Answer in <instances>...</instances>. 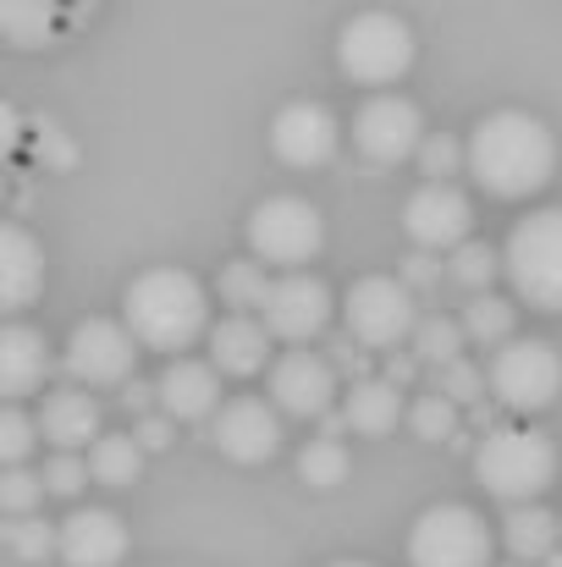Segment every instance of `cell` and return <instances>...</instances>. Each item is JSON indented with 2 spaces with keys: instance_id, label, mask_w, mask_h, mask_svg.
<instances>
[{
  "instance_id": "obj_1",
  "label": "cell",
  "mask_w": 562,
  "mask_h": 567,
  "mask_svg": "<svg viewBox=\"0 0 562 567\" xmlns=\"http://www.w3.org/2000/svg\"><path fill=\"white\" fill-rule=\"evenodd\" d=\"M463 172L491 198H530L558 177V133L530 111H491L463 144Z\"/></svg>"
},
{
  "instance_id": "obj_2",
  "label": "cell",
  "mask_w": 562,
  "mask_h": 567,
  "mask_svg": "<svg viewBox=\"0 0 562 567\" xmlns=\"http://www.w3.org/2000/svg\"><path fill=\"white\" fill-rule=\"evenodd\" d=\"M122 326L139 348L150 353H172L183 359L187 348L210 331V292L193 270L177 265H155L144 276L127 281L122 292Z\"/></svg>"
},
{
  "instance_id": "obj_3",
  "label": "cell",
  "mask_w": 562,
  "mask_h": 567,
  "mask_svg": "<svg viewBox=\"0 0 562 567\" xmlns=\"http://www.w3.org/2000/svg\"><path fill=\"white\" fill-rule=\"evenodd\" d=\"M474 480L508 507L541 502L558 480V441L530 424H497L474 446Z\"/></svg>"
},
{
  "instance_id": "obj_4",
  "label": "cell",
  "mask_w": 562,
  "mask_h": 567,
  "mask_svg": "<svg viewBox=\"0 0 562 567\" xmlns=\"http://www.w3.org/2000/svg\"><path fill=\"white\" fill-rule=\"evenodd\" d=\"M502 270H508L519 303H530L541 315H562V204L524 215L508 231Z\"/></svg>"
},
{
  "instance_id": "obj_5",
  "label": "cell",
  "mask_w": 562,
  "mask_h": 567,
  "mask_svg": "<svg viewBox=\"0 0 562 567\" xmlns=\"http://www.w3.org/2000/svg\"><path fill=\"white\" fill-rule=\"evenodd\" d=\"M248 248L265 270L270 265L276 270H304L326 248V215L309 198H293V193L259 198L248 209Z\"/></svg>"
},
{
  "instance_id": "obj_6",
  "label": "cell",
  "mask_w": 562,
  "mask_h": 567,
  "mask_svg": "<svg viewBox=\"0 0 562 567\" xmlns=\"http://www.w3.org/2000/svg\"><path fill=\"white\" fill-rule=\"evenodd\" d=\"M491 563H497V535L463 502L425 507L413 518V529H408V567H491Z\"/></svg>"
},
{
  "instance_id": "obj_7",
  "label": "cell",
  "mask_w": 562,
  "mask_h": 567,
  "mask_svg": "<svg viewBox=\"0 0 562 567\" xmlns=\"http://www.w3.org/2000/svg\"><path fill=\"white\" fill-rule=\"evenodd\" d=\"M413 50H419L413 44V28L397 11H359L337 33V66L354 83H370V89L397 83L413 66Z\"/></svg>"
},
{
  "instance_id": "obj_8",
  "label": "cell",
  "mask_w": 562,
  "mask_h": 567,
  "mask_svg": "<svg viewBox=\"0 0 562 567\" xmlns=\"http://www.w3.org/2000/svg\"><path fill=\"white\" fill-rule=\"evenodd\" d=\"M486 385L497 396V408L508 413H541L552 408L562 391V359L552 342H535V337H513L491 353L486 364Z\"/></svg>"
},
{
  "instance_id": "obj_9",
  "label": "cell",
  "mask_w": 562,
  "mask_h": 567,
  "mask_svg": "<svg viewBox=\"0 0 562 567\" xmlns=\"http://www.w3.org/2000/svg\"><path fill=\"white\" fill-rule=\"evenodd\" d=\"M343 309H348V337L359 348L397 353L413 337V326H419V298L397 276H365V281H354V292H348Z\"/></svg>"
},
{
  "instance_id": "obj_10",
  "label": "cell",
  "mask_w": 562,
  "mask_h": 567,
  "mask_svg": "<svg viewBox=\"0 0 562 567\" xmlns=\"http://www.w3.org/2000/svg\"><path fill=\"white\" fill-rule=\"evenodd\" d=\"M139 353H144V348L127 337V326H122V320L89 315V320H78V326H72L61 364H67V375L78 380L83 391H94V385H127L133 370H139Z\"/></svg>"
},
{
  "instance_id": "obj_11",
  "label": "cell",
  "mask_w": 562,
  "mask_h": 567,
  "mask_svg": "<svg viewBox=\"0 0 562 567\" xmlns=\"http://www.w3.org/2000/svg\"><path fill=\"white\" fill-rule=\"evenodd\" d=\"M331 287L309 270H287L282 281H270V298H265V331L270 342H293V348H309L326 326H331Z\"/></svg>"
},
{
  "instance_id": "obj_12",
  "label": "cell",
  "mask_w": 562,
  "mask_h": 567,
  "mask_svg": "<svg viewBox=\"0 0 562 567\" xmlns=\"http://www.w3.org/2000/svg\"><path fill=\"white\" fill-rule=\"evenodd\" d=\"M354 144H359V155L375 161V166H402V161H413L419 144H425V116H419V105L402 100V94H370V100L359 105V116H354Z\"/></svg>"
},
{
  "instance_id": "obj_13",
  "label": "cell",
  "mask_w": 562,
  "mask_h": 567,
  "mask_svg": "<svg viewBox=\"0 0 562 567\" xmlns=\"http://www.w3.org/2000/svg\"><path fill=\"white\" fill-rule=\"evenodd\" d=\"M270 150H276V161H287L298 172H320L343 150V122L320 100H293L270 122Z\"/></svg>"
},
{
  "instance_id": "obj_14",
  "label": "cell",
  "mask_w": 562,
  "mask_h": 567,
  "mask_svg": "<svg viewBox=\"0 0 562 567\" xmlns=\"http://www.w3.org/2000/svg\"><path fill=\"white\" fill-rule=\"evenodd\" d=\"M210 441L232 463H265L282 452V413L265 396H232L210 413Z\"/></svg>"
},
{
  "instance_id": "obj_15",
  "label": "cell",
  "mask_w": 562,
  "mask_h": 567,
  "mask_svg": "<svg viewBox=\"0 0 562 567\" xmlns=\"http://www.w3.org/2000/svg\"><path fill=\"white\" fill-rule=\"evenodd\" d=\"M337 402V370L315 348H287L270 364V408L293 419H326Z\"/></svg>"
},
{
  "instance_id": "obj_16",
  "label": "cell",
  "mask_w": 562,
  "mask_h": 567,
  "mask_svg": "<svg viewBox=\"0 0 562 567\" xmlns=\"http://www.w3.org/2000/svg\"><path fill=\"white\" fill-rule=\"evenodd\" d=\"M469 226H474V204L452 183H425L402 204V231L419 248H458V243H469Z\"/></svg>"
},
{
  "instance_id": "obj_17",
  "label": "cell",
  "mask_w": 562,
  "mask_h": 567,
  "mask_svg": "<svg viewBox=\"0 0 562 567\" xmlns=\"http://www.w3.org/2000/svg\"><path fill=\"white\" fill-rule=\"evenodd\" d=\"M94 11L100 0H0V39L17 50H44L72 39Z\"/></svg>"
},
{
  "instance_id": "obj_18",
  "label": "cell",
  "mask_w": 562,
  "mask_h": 567,
  "mask_svg": "<svg viewBox=\"0 0 562 567\" xmlns=\"http://www.w3.org/2000/svg\"><path fill=\"white\" fill-rule=\"evenodd\" d=\"M55 557L67 567H116L127 557V524L111 507H78L55 529Z\"/></svg>"
},
{
  "instance_id": "obj_19",
  "label": "cell",
  "mask_w": 562,
  "mask_h": 567,
  "mask_svg": "<svg viewBox=\"0 0 562 567\" xmlns=\"http://www.w3.org/2000/svg\"><path fill=\"white\" fill-rule=\"evenodd\" d=\"M44 292V248L28 226L0 220V326L33 309Z\"/></svg>"
},
{
  "instance_id": "obj_20",
  "label": "cell",
  "mask_w": 562,
  "mask_h": 567,
  "mask_svg": "<svg viewBox=\"0 0 562 567\" xmlns=\"http://www.w3.org/2000/svg\"><path fill=\"white\" fill-rule=\"evenodd\" d=\"M33 424H39V435H44L55 452H83V446H94V441L105 435L100 402H94V391H83V385H55V391H44Z\"/></svg>"
},
{
  "instance_id": "obj_21",
  "label": "cell",
  "mask_w": 562,
  "mask_h": 567,
  "mask_svg": "<svg viewBox=\"0 0 562 567\" xmlns=\"http://www.w3.org/2000/svg\"><path fill=\"white\" fill-rule=\"evenodd\" d=\"M50 375V342L44 331L22 326V320H6L0 326V402H17V396H33Z\"/></svg>"
},
{
  "instance_id": "obj_22",
  "label": "cell",
  "mask_w": 562,
  "mask_h": 567,
  "mask_svg": "<svg viewBox=\"0 0 562 567\" xmlns=\"http://www.w3.org/2000/svg\"><path fill=\"white\" fill-rule=\"evenodd\" d=\"M155 402L166 408V419H210L215 408H221V375H215V364H198V359H172L161 380H155Z\"/></svg>"
},
{
  "instance_id": "obj_23",
  "label": "cell",
  "mask_w": 562,
  "mask_h": 567,
  "mask_svg": "<svg viewBox=\"0 0 562 567\" xmlns=\"http://www.w3.org/2000/svg\"><path fill=\"white\" fill-rule=\"evenodd\" d=\"M204 337H210V364H215V375L248 380L270 364V331H265L254 315H226V320L210 326Z\"/></svg>"
},
{
  "instance_id": "obj_24",
  "label": "cell",
  "mask_w": 562,
  "mask_h": 567,
  "mask_svg": "<svg viewBox=\"0 0 562 567\" xmlns=\"http://www.w3.org/2000/svg\"><path fill=\"white\" fill-rule=\"evenodd\" d=\"M502 546L519 557V563H546L562 546V518L541 502H524V507H508L502 518Z\"/></svg>"
},
{
  "instance_id": "obj_25",
  "label": "cell",
  "mask_w": 562,
  "mask_h": 567,
  "mask_svg": "<svg viewBox=\"0 0 562 567\" xmlns=\"http://www.w3.org/2000/svg\"><path fill=\"white\" fill-rule=\"evenodd\" d=\"M343 419H348V430H359V435H386V430H397V419H402V391H397L391 380H354V391H348V402H343Z\"/></svg>"
},
{
  "instance_id": "obj_26",
  "label": "cell",
  "mask_w": 562,
  "mask_h": 567,
  "mask_svg": "<svg viewBox=\"0 0 562 567\" xmlns=\"http://www.w3.org/2000/svg\"><path fill=\"white\" fill-rule=\"evenodd\" d=\"M89 480H100V485H111V491H122V485H133L139 474H144V446L133 441V435H100L94 446H89Z\"/></svg>"
},
{
  "instance_id": "obj_27",
  "label": "cell",
  "mask_w": 562,
  "mask_h": 567,
  "mask_svg": "<svg viewBox=\"0 0 562 567\" xmlns=\"http://www.w3.org/2000/svg\"><path fill=\"white\" fill-rule=\"evenodd\" d=\"M463 342H480V348H502V342H513V326H519V309L508 303V298H497V292H480V298H469L463 303Z\"/></svg>"
},
{
  "instance_id": "obj_28",
  "label": "cell",
  "mask_w": 562,
  "mask_h": 567,
  "mask_svg": "<svg viewBox=\"0 0 562 567\" xmlns=\"http://www.w3.org/2000/svg\"><path fill=\"white\" fill-rule=\"evenodd\" d=\"M215 292H221V303H226L232 315H254V309H265V298H270V270H265L259 259H232V265H221Z\"/></svg>"
},
{
  "instance_id": "obj_29",
  "label": "cell",
  "mask_w": 562,
  "mask_h": 567,
  "mask_svg": "<svg viewBox=\"0 0 562 567\" xmlns=\"http://www.w3.org/2000/svg\"><path fill=\"white\" fill-rule=\"evenodd\" d=\"M408 353L419 359V370H441V364L463 359V326L447 320V315H419V326L408 337Z\"/></svg>"
},
{
  "instance_id": "obj_30",
  "label": "cell",
  "mask_w": 562,
  "mask_h": 567,
  "mask_svg": "<svg viewBox=\"0 0 562 567\" xmlns=\"http://www.w3.org/2000/svg\"><path fill=\"white\" fill-rule=\"evenodd\" d=\"M497 270H502V254L491 248V243H458L452 248V259H447V276L458 281V287H469L474 298L480 292H491V281H497Z\"/></svg>"
},
{
  "instance_id": "obj_31",
  "label": "cell",
  "mask_w": 562,
  "mask_h": 567,
  "mask_svg": "<svg viewBox=\"0 0 562 567\" xmlns=\"http://www.w3.org/2000/svg\"><path fill=\"white\" fill-rule=\"evenodd\" d=\"M0 546L11 551V557H22V563H44V557H55V529L44 524V518H6L0 524Z\"/></svg>"
},
{
  "instance_id": "obj_32",
  "label": "cell",
  "mask_w": 562,
  "mask_h": 567,
  "mask_svg": "<svg viewBox=\"0 0 562 567\" xmlns=\"http://www.w3.org/2000/svg\"><path fill=\"white\" fill-rule=\"evenodd\" d=\"M408 424H413L419 441H452L458 435V402H447L441 391H425V396H413Z\"/></svg>"
},
{
  "instance_id": "obj_33",
  "label": "cell",
  "mask_w": 562,
  "mask_h": 567,
  "mask_svg": "<svg viewBox=\"0 0 562 567\" xmlns=\"http://www.w3.org/2000/svg\"><path fill=\"white\" fill-rule=\"evenodd\" d=\"M298 474H304L309 485H320V491H326V485H343V480H348V446H343V441H326V435L309 441V446L298 452Z\"/></svg>"
},
{
  "instance_id": "obj_34",
  "label": "cell",
  "mask_w": 562,
  "mask_h": 567,
  "mask_svg": "<svg viewBox=\"0 0 562 567\" xmlns=\"http://www.w3.org/2000/svg\"><path fill=\"white\" fill-rule=\"evenodd\" d=\"M33 441H39V424L17 402H0V468H22L33 457Z\"/></svg>"
},
{
  "instance_id": "obj_35",
  "label": "cell",
  "mask_w": 562,
  "mask_h": 567,
  "mask_svg": "<svg viewBox=\"0 0 562 567\" xmlns=\"http://www.w3.org/2000/svg\"><path fill=\"white\" fill-rule=\"evenodd\" d=\"M436 391L458 408H474V402H486V370L469 364V359H452V364L436 370Z\"/></svg>"
},
{
  "instance_id": "obj_36",
  "label": "cell",
  "mask_w": 562,
  "mask_h": 567,
  "mask_svg": "<svg viewBox=\"0 0 562 567\" xmlns=\"http://www.w3.org/2000/svg\"><path fill=\"white\" fill-rule=\"evenodd\" d=\"M44 502V480L33 468H0V513L6 518H28Z\"/></svg>"
},
{
  "instance_id": "obj_37",
  "label": "cell",
  "mask_w": 562,
  "mask_h": 567,
  "mask_svg": "<svg viewBox=\"0 0 562 567\" xmlns=\"http://www.w3.org/2000/svg\"><path fill=\"white\" fill-rule=\"evenodd\" d=\"M413 161H419L425 183H452V172H463V144L447 138V133H425V144H419Z\"/></svg>"
},
{
  "instance_id": "obj_38",
  "label": "cell",
  "mask_w": 562,
  "mask_h": 567,
  "mask_svg": "<svg viewBox=\"0 0 562 567\" xmlns=\"http://www.w3.org/2000/svg\"><path fill=\"white\" fill-rule=\"evenodd\" d=\"M39 480H44V496H78V491L89 485V463H83L78 452H55Z\"/></svg>"
},
{
  "instance_id": "obj_39",
  "label": "cell",
  "mask_w": 562,
  "mask_h": 567,
  "mask_svg": "<svg viewBox=\"0 0 562 567\" xmlns=\"http://www.w3.org/2000/svg\"><path fill=\"white\" fill-rule=\"evenodd\" d=\"M397 281H402V287L419 298L425 287H436V281H441V265H436V259H425V254H413V259L402 265V276H397Z\"/></svg>"
},
{
  "instance_id": "obj_40",
  "label": "cell",
  "mask_w": 562,
  "mask_h": 567,
  "mask_svg": "<svg viewBox=\"0 0 562 567\" xmlns=\"http://www.w3.org/2000/svg\"><path fill=\"white\" fill-rule=\"evenodd\" d=\"M133 441H139L144 452L172 446V419H166V413H144V419H139V430H133Z\"/></svg>"
},
{
  "instance_id": "obj_41",
  "label": "cell",
  "mask_w": 562,
  "mask_h": 567,
  "mask_svg": "<svg viewBox=\"0 0 562 567\" xmlns=\"http://www.w3.org/2000/svg\"><path fill=\"white\" fill-rule=\"evenodd\" d=\"M17 144H22V116L0 100V161H11V155H17Z\"/></svg>"
},
{
  "instance_id": "obj_42",
  "label": "cell",
  "mask_w": 562,
  "mask_h": 567,
  "mask_svg": "<svg viewBox=\"0 0 562 567\" xmlns=\"http://www.w3.org/2000/svg\"><path fill=\"white\" fill-rule=\"evenodd\" d=\"M331 370H365V348L354 337H337L331 342Z\"/></svg>"
},
{
  "instance_id": "obj_43",
  "label": "cell",
  "mask_w": 562,
  "mask_h": 567,
  "mask_svg": "<svg viewBox=\"0 0 562 567\" xmlns=\"http://www.w3.org/2000/svg\"><path fill=\"white\" fill-rule=\"evenodd\" d=\"M419 375V359H413V353H402V348H397V353H391V359H386V380H391V385H397V391H402V385H408V380Z\"/></svg>"
},
{
  "instance_id": "obj_44",
  "label": "cell",
  "mask_w": 562,
  "mask_h": 567,
  "mask_svg": "<svg viewBox=\"0 0 562 567\" xmlns=\"http://www.w3.org/2000/svg\"><path fill=\"white\" fill-rule=\"evenodd\" d=\"M122 402H127L133 413H144V408L155 402V385H144V380L133 375V380H127V385H122Z\"/></svg>"
},
{
  "instance_id": "obj_45",
  "label": "cell",
  "mask_w": 562,
  "mask_h": 567,
  "mask_svg": "<svg viewBox=\"0 0 562 567\" xmlns=\"http://www.w3.org/2000/svg\"><path fill=\"white\" fill-rule=\"evenodd\" d=\"M331 567H370V563H331Z\"/></svg>"
}]
</instances>
